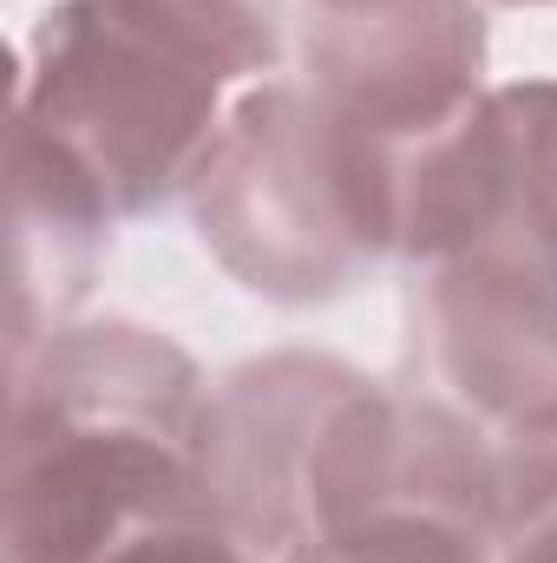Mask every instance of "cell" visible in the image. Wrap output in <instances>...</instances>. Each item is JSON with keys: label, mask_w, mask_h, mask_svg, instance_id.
I'll return each instance as SVG.
<instances>
[{"label": "cell", "mask_w": 557, "mask_h": 563, "mask_svg": "<svg viewBox=\"0 0 557 563\" xmlns=\"http://www.w3.org/2000/svg\"><path fill=\"white\" fill-rule=\"evenodd\" d=\"M256 59L243 0H79L46 26L20 157L59 170L99 217L144 203L210 139L223 86Z\"/></svg>", "instance_id": "6da1fadb"}, {"label": "cell", "mask_w": 557, "mask_h": 563, "mask_svg": "<svg viewBox=\"0 0 557 563\" xmlns=\"http://www.w3.org/2000/svg\"><path fill=\"white\" fill-rule=\"evenodd\" d=\"M302 563H479L466 531L446 525L426 505H387L381 492L368 498V511H354L348 531L308 538Z\"/></svg>", "instance_id": "7a4b0ae2"}, {"label": "cell", "mask_w": 557, "mask_h": 563, "mask_svg": "<svg viewBox=\"0 0 557 563\" xmlns=\"http://www.w3.org/2000/svg\"><path fill=\"white\" fill-rule=\"evenodd\" d=\"M512 563H557V505L538 518V525H532V538H518Z\"/></svg>", "instance_id": "3957f363"}]
</instances>
